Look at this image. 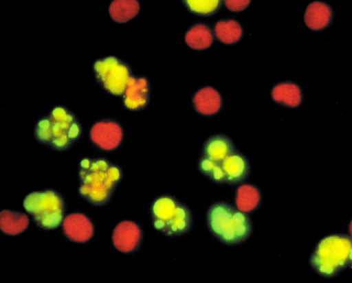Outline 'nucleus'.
Masks as SVG:
<instances>
[{
  "label": "nucleus",
  "instance_id": "nucleus-1",
  "mask_svg": "<svg viewBox=\"0 0 352 283\" xmlns=\"http://www.w3.org/2000/svg\"><path fill=\"white\" fill-rule=\"evenodd\" d=\"M78 178L80 196L94 206H103L120 183L122 171L108 159L84 158L78 166Z\"/></svg>",
  "mask_w": 352,
  "mask_h": 283
},
{
  "label": "nucleus",
  "instance_id": "nucleus-2",
  "mask_svg": "<svg viewBox=\"0 0 352 283\" xmlns=\"http://www.w3.org/2000/svg\"><path fill=\"white\" fill-rule=\"evenodd\" d=\"M81 135L82 127L76 115L64 106L53 108L34 127L36 139L58 152L68 150Z\"/></svg>",
  "mask_w": 352,
  "mask_h": 283
},
{
  "label": "nucleus",
  "instance_id": "nucleus-3",
  "mask_svg": "<svg viewBox=\"0 0 352 283\" xmlns=\"http://www.w3.org/2000/svg\"><path fill=\"white\" fill-rule=\"evenodd\" d=\"M206 221L210 234L229 247L243 243L253 232L250 216L236 207L223 202L216 203L210 207Z\"/></svg>",
  "mask_w": 352,
  "mask_h": 283
},
{
  "label": "nucleus",
  "instance_id": "nucleus-4",
  "mask_svg": "<svg viewBox=\"0 0 352 283\" xmlns=\"http://www.w3.org/2000/svg\"><path fill=\"white\" fill-rule=\"evenodd\" d=\"M352 240L346 234H330L317 243L311 254L310 266L320 278H334L351 267Z\"/></svg>",
  "mask_w": 352,
  "mask_h": 283
},
{
  "label": "nucleus",
  "instance_id": "nucleus-5",
  "mask_svg": "<svg viewBox=\"0 0 352 283\" xmlns=\"http://www.w3.org/2000/svg\"><path fill=\"white\" fill-rule=\"evenodd\" d=\"M150 210L154 229L168 237L186 234L192 228V213L174 196L155 198Z\"/></svg>",
  "mask_w": 352,
  "mask_h": 283
},
{
  "label": "nucleus",
  "instance_id": "nucleus-6",
  "mask_svg": "<svg viewBox=\"0 0 352 283\" xmlns=\"http://www.w3.org/2000/svg\"><path fill=\"white\" fill-rule=\"evenodd\" d=\"M23 207L33 216L37 226L45 231L58 229L64 222L65 202L58 191L44 190L32 192L24 198Z\"/></svg>",
  "mask_w": 352,
  "mask_h": 283
},
{
  "label": "nucleus",
  "instance_id": "nucleus-7",
  "mask_svg": "<svg viewBox=\"0 0 352 283\" xmlns=\"http://www.w3.org/2000/svg\"><path fill=\"white\" fill-rule=\"evenodd\" d=\"M93 70L103 89L116 97L122 96L132 77L130 65L115 56L98 59L94 62Z\"/></svg>",
  "mask_w": 352,
  "mask_h": 283
},
{
  "label": "nucleus",
  "instance_id": "nucleus-8",
  "mask_svg": "<svg viewBox=\"0 0 352 283\" xmlns=\"http://www.w3.org/2000/svg\"><path fill=\"white\" fill-rule=\"evenodd\" d=\"M124 128L113 119H103L91 128L89 137L94 146L103 152H113L120 147L124 140Z\"/></svg>",
  "mask_w": 352,
  "mask_h": 283
},
{
  "label": "nucleus",
  "instance_id": "nucleus-9",
  "mask_svg": "<svg viewBox=\"0 0 352 283\" xmlns=\"http://www.w3.org/2000/svg\"><path fill=\"white\" fill-rule=\"evenodd\" d=\"M142 241V229L136 223L125 220L118 223L113 231V245L122 253H135L140 249Z\"/></svg>",
  "mask_w": 352,
  "mask_h": 283
},
{
  "label": "nucleus",
  "instance_id": "nucleus-10",
  "mask_svg": "<svg viewBox=\"0 0 352 283\" xmlns=\"http://www.w3.org/2000/svg\"><path fill=\"white\" fill-rule=\"evenodd\" d=\"M62 229L65 238L74 243H87L94 235L93 222L82 213H72L66 216Z\"/></svg>",
  "mask_w": 352,
  "mask_h": 283
},
{
  "label": "nucleus",
  "instance_id": "nucleus-11",
  "mask_svg": "<svg viewBox=\"0 0 352 283\" xmlns=\"http://www.w3.org/2000/svg\"><path fill=\"white\" fill-rule=\"evenodd\" d=\"M150 82L146 77L132 76L122 94V103L131 111H140L146 108L150 100Z\"/></svg>",
  "mask_w": 352,
  "mask_h": 283
},
{
  "label": "nucleus",
  "instance_id": "nucleus-12",
  "mask_svg": "<svg viewBox=\"0 0 352 283\" xmlns=\"http://www.w3.org/2000/svg\"><path fill=\"white\" fill-rule=\"evenodd\" d=\"M221 166L226 176V183L228 185L241 184L250 174V161L237 150L228 156L221 163Z\"/></svg>",
  "mask_w": 352,
  "mask_h": 283
},
{
  "label": "nucleus",
  "instance_id": "nucleus-13",
  "mask_svg": "<svg viewBox=\"0 0 352 283\" xmlns=\"http://www.w3.org/2000/svg\"><path fill=\"white\" fill-rule=\"evenodd\" d=\"M192 102L195 110L204 116L219 114L223 106L221 94L214 87L201 88L194 94Z\"/></svg>",
  "mask_w": 352,
  "mask_h": 283
},
{
  "label": "nucleus",
  "instance_id": "nucleus-14",
  "mask_svg": "<svg viewBox=\"0 0 352 283\" xmlns=\"http://www.w3.org/2000/svg\"><path fill=\"white\" fill-rule=\"evenodd\" d=\"M234 152H236V147L234 142L224 134H217L209 137L203 146V156L219 163Z\"/></svg>",
  "mask_w": 352,
  "mask_h": 283
},
{
  "label": "nucleus",
  "instance_id": "nucleus-15",
  "mask_svg": "<svg viewBox=\"0 0 352 283\" xmlns=\"http://www.w3.org/2000/svg\"><path fill=\"white\" fill-rule=\"evenodd\" d=\"M333 21V10L325 2L314 1L307 5L304 21L313 31H322L328 27Z\"/></svg>",
  "mask_w": 352,
  "mask_h": 283
},
{
  "label": "nucleus",
  "instance_id": "nucleus-16",
  "mask_svg": "<svg viewBox=\"0 0 352 283\" xmlns=\"http://www.w3.org/2000/svg\"><path fill=\"white\" fill-rule=\"evenodd\" d=\"M272 100L285 108L296 109L302 103V90L298 84L291 81L281 82L272 90Z\"/></svg>",
  "mask_w": 352,
  "mask_h": 283
},
{
  "label": "nucleus",
  "instance_id": "nucleus-17",
  "mask_svg": "<svg viewBox=\"0 0 352 283\" xmlns=\"http://www.w3.org/2000/svg\"><path fill=\"white\" fill-rule=\"evenodd\" d=\"M214 42V34L209 25L197 23L188 28L185 34V43L190 49L202 52L209 49Z\"/></svg>",
  "mask_w": 352,
  "mask_h": 283
},
{
  "label": "nucleus",
  "instance_id": "nucleus-18",
  "mask_svg": "<svg viewBox=\"0 0 352 283\" xmlns=\"http://www.w3.org/2000/svg\"><path fill=\"white\" fill-rule=\"evenodd\" d=\"M262 202V194L258 188L251 184H242L235 194V207L241 212L250 214L254 212Z\"/></svg>",
  "mask_w": 352,
  "mask_h": 283
},
{
  "label": "nucleus",
  "instance_id": "nucleus-19",
  "mask_svg": "<svg viewBox=\"0 0 352 283\" xmlns=\"http://www.w3.org/2000/svg\"><path fill=\"white\" fill-rule=\"evenodd\" d=\"M30 225L26 214L5 210L0 213V229L5 235L17 236L23 234Z\"/></svg>",
  "mask_w": 352,
  "mask_h": 283
},
{
  "label": "nucleus",
  "instance_id": "nucleus-20",
  "mask_svg": "<svg viewBox=\"0 0 352 283\" xmlns=\"http://www.w3.org/2000/svg\"><path fill=\"white\" fill-rule=\"evenodd\" d=\"M213 34L220 43L232 45L240 42L243 37V28L240 22L229 19L217 21L213 27Z\"/></svg>",
  "mask_w": 352,
  "mask_h": 283
},
{
  "label": "nucleus",
  "instance_id": "nucleus-21",
  "mask_svg": "<svg viewBox=\"0 0 352 283\" xmlns=\"http://www.w3.org/2000/svg\"><path fill=\"white\" fill-rule=\"evenodd\" d=\"M140 11L137 0H115L109 5V15L116 23L124 24L137 17Z\"/></svg>",
  "mask_w": 352,
  "mask_h": 283
},
{
  "label": "nucleus",
  "instance_id": "nucleus-22",
  "mask_svg": "<svg viewBox=\"0 0 352 283\" xmlns=\"http://www.w3.org/2000/svg\"><path fill=\"white\" fill-rule=\"evenodd\" d=\"M182 3L191 14L202 17L212 16L218 12L224 4L221 0H184Z\"/></svg>",
  "mask_w": 352,
  "mask_h": 283
},
{
  "label": "nucleus",
  "instance_id": "nucleus-23",
  "mask_svg": "<svg viewBox=\"0 0 352 283\" xmlns=\"http://www.w3.org/2000/svg\"><path fill=\"white\" fill-rule=\"evenodd\" d=\"M198 170L201 174L206 176L210 181L217 184H225L226 176L221 163L212 161L206 157H201L198 162Z\"/></svg>",
  "mask_w": 352,
  "mask_h": 283
},
{
  "label": "nucleus",
  "instance_id": "nucleus-24",
  "mask_svg": "<svg viewBox=\"0 0 352 283\" xmlns=\"http://www.w3.org/2000/svg\"><path fill=\"white\" fill-rule=\"evenodd\" d=\"M250 4V0H241V1H238V0H232H232H226L225 1L226 8L232 12L244 11Z\"/></svg>",
  "mask_w": 352,
  "mask_h": 283
}]
</instances>
